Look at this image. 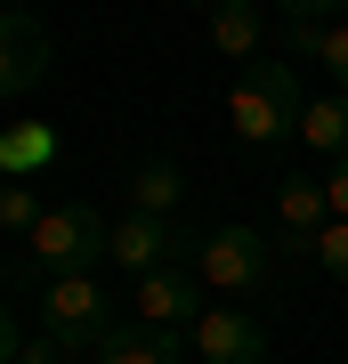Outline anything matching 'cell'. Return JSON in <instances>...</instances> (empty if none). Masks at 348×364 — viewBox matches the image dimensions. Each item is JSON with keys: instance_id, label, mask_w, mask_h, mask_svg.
Wrapping results in <instances>:
<instances>
[{"instance_id": "cell-1", "label": "cell", "mask_w": 348, "mask_h": 364, "mask_svg": "<svg viewBox=\"0 0 348 364\" xmlns=\"http://www.w3.org/2000/svg\"><path fill=\"white\" fill-rule=\"evenodd\" d=\"M300 114H308V97H300V65L284 49L243 65V81L227 90V130L243 146H275L284 130H300Z\"/></svg>"}, {"instance_id": "cell-2", "label": "cell", "mask_w": 348, "mask_h": 364, "mask_svg": "<svg viewBox=\"0 0 348 364\" xmlns=\"http://www.w3.org/2000/svg\"><path fill=\"white\" fill-rule=\"evenodd\" d=\"M105 243H114V219H105L97 203H49V219L25 235V275L41 284H65V275H90V259H105Z\"/></svg>"}, {"instance_id": "cell-3", "label": "cell", "mask_w": 348, "mask_h": 364, "mask_svg": "<svg viewBox=\"0 0 348 364\" xmlns=\"http://www.w3.org/2000/svg\"><path fill=\"white\" fill-rule=\"evenodd\" d=\"M41 332H49L65 356H97L105 332H114V299H105V284H97V275L41 284Z\"/></svg>"}, {"instance_id": "cell-4", "label": "cell", "mask_w": 348, "mask_h": 364, "mask_svg": "<svg viewBox=\"0 0 348 364\" xmlns=\"http://www.w3.org/2000/svg\"><path fill=\"white\" fill-rule=\"evenodd\" d=\"M194 275L219 291H259V284H275V243L259 227H211L203 251H194Z\"/></svg>"}, {"instance_id": "cell-5", "label": "cell", "mask_w": 348, "mask_h": 364, "mask_svg": "<svg viewBox=\"0 0 348 364\" xmlns=\"http://www.w3.org/2000/svg\"><path fill=\"white\" fill-rule=\"evenodd\" d=\"M49 81V25L25 9H0V97H25Z\"/></svg>"}, {"instance_id": "cell-6", "label": "cell", "mask_w": 348, "mask_h": 364, "mask_svg": "<svg viewBox=\"0 0 348 364\" xmlns=\"http://www.w3.org/2000/svg\"><path fill=\"white\" fill-rule=\"evenodd\" d=\"M203 275L194 267H154L138 284V324H154V332H194L203 324Z\"/></svg>"}, {"instance_id": "cell-7", "label": "cell", "mask_w": 348, "mask_h": 364, "mask_svg": "<svg viewBox=\"0 0 348 364\" xmlns=\"http://www.w3.org/2000/svg\"><path fill=\"white\" fill-rule=\"evenodd\" d=\"M105 259H114L122 275H138V284H146L154 267L179 259V227L154 219V210H122V219H114V243H105Z\"/></svg>"}, {"instance_id": "cell-8", "label": "cell", "mask_w": 348, "mask_h": 364, "mask_svg": "<svg viewBox=\"0 0 348 364\" xmlns=\"http://www.w3.org/2000/svg\"><path fill=\"white\" fill-rule=\"evenodd\" d=\"M186 348L203 364H268V324L243 316V308H211L203 324L186 332Z\"/></svg>"}, {"instance_id": "cell-9", "label": "cell", "mask_w": 348, "mask_h": 364, "mask_svg": "<svg viewBox=\"0 0 348 364\" xmlns=\"http://www.w3.org/2000/svg\"><path fill=\"white\" fill-rule=\"evenodd\" d=\"M259 41H268V9H251V0H219L211 9V49L235 57V65H259Z\"/></svg>"}, {"instance_id": "cell-10", "label": "cell", "mask_w": 348, "mask_h": 364, "mask_svg": "<svg viewBox=\"0 0 348 364\" xmlns=\"http://www.w3.org/2000/svg\"><path fill=\"white\" fill-rule=\"evenodd\" d=\"M179 356H186V332H154V324H114L97 348V364H179Z\"/></svg>"}, {"instance_id": "cell-11", "label": "cell", "mask_w": 348, "mask_h": 364, "mask_svg": "<svg viewBox=\"0 0 348 364\" xmlns=\"http://www.w3.org/2000/svg\"><path fill=\"white\" fill-rule=\"evenodd\" d=\"M275 210H284V235H324L332 227L324 178H308V170H284V178H275Z\"/></svg>"}, {"instance_id": "cell-12", "label": "cell", "mask_w": 348, "mask_h": 364, "mask_svg": "<svg viewBox=\"0 0 348 364\" xmlns=\"http://www.w3.org/2000/svg\"><path fill=\"white\" fill-rule=\"evenodd\" d=\"M300 138H308L316 154L348 162V97H340V90H332V97H308V114H300Z\"/></svg>"}, {"instance_id": "cell-13", "label": "cell", "mask_w": 348, "mask_h": 364, "mask_svg": "<svg viewBox=\"0 0 348 364\" xmlns=\"http://www.w3.org/2000/svg\"><path fill=\"white\" fill-rule=\"evenodd\" d=\"M130 210H154V219L179 210V162H170V154L138 162V178H130Z\"/></svg>"}, {"instance_id": "cell-14", "label": "cell", "mask_w": 348, "mask_h": 364, "mask_svg": "<svg viewBox=\"0 0 348 364\" xmlns=\"http://www.w3.org/2000/svg\"><path fill=\"white\" fill-rule=\"evenodd\" d=\"M49 154H57V138L41 130V122H25V130H0V178H33Z\"/></svg>"}, {"instance_id": "cell-15", "label": "cell", "mask_w": 348, "mask_h": 364, "mask_svg": "<svg viewBox=\"0 0 348 364\" xmlns=\"http://www.w3.org/2000/svg\"><path fill=\"white\" fill-rule=\"evenodd\" d=\"M41 219H49V203H41L25 178H9V186H0V227H9V235H33Z\"/></svg>"}, {"instance_id": "cell-16", "label": "cell", "mask_w": 348, "mask_h": 364, "mask_svg": "<svg viewBox=\"0 0 348 364\" xmlns=\"http://www.w3.org/2000/svg\"><path fill=\"white\" fill-rule=\"evenodd\" d=\"M316 267L332 275V284H348V219H332V227L316 235Z\"/></svg>"}, {"instance_id": "cell-17", "label": "cell", "mask_w": 348, "mask_h": 364, "mask_svg": "<svg viewBox=\"0 0 348 364\" xmlns=\"http://www.w3.org/2000/svg\"><path fill=\"white\" fill-rule=\"evenodd\" d=\"M324 73H332V90L348 97V16H340V33L324 41Z\"/></svg>"}, {"instance_id": "cell-18", "label": "cell", "mask_w": 348, "mask_h": 364, "mask_svg": "<svg viewBox=\"0 0 348 364\" xmlns=\"http://www.w3.org/2000/svg\"><path fill=\"white\" fill-rule=\"evenodd\" d=\"M25 356V324H16V308H0V364Z\"/></svg>"}, {"instance_id": "cell-19", "label": "cell", "mask_w": 348, "mask_h": 364, "mask_svg": "<svg viewBox=\"0 0 348 364\" xmlns=\"http://www.w3.org/2000/svg\"><path fill=\"white\" fill-rule=\"evenodd\" d=\"M324 203H332V219H348V162H332V178H324Z\"/></svg>"}, {"instance_id": "cell-20", "label": "cell", "mask_w": 348, "mask_h": 364, "mask_svg": "<svg viewBox=\"0 0 348 364\" xmlns=\"http://www.w3.org/2000/svg\"><path fill=\"white\" fill-rule=\"evenodd\" d=\"M16 364H65V348H57L49 332H33V340H25V356H16Z\"/></svg>"}]
</instances>
